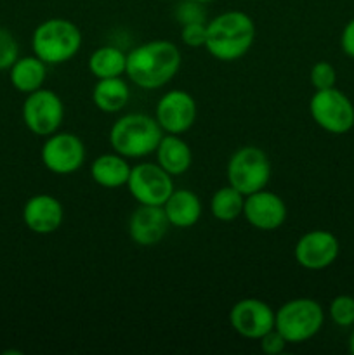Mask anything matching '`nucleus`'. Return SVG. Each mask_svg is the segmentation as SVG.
<instances>
[{"label": "nucleus", "instance_id": "1", "mask_svg": "<svg viewBox=\"0 0 354 355\" xmlns=\"http://www.w3.org/2000/svg\"><path fill=\"white\" fill-rule=\"evenodd\" d=\"M180 51L169 40H151L127 54L125 73L141 89L153 90L167 85L180 68Z\"/></svg>", "mask_w": 354, "mask_h": 355}, {"label": "nucleus", "instance_id": "2", "mask_svg": "<svg viewBox=\"0 0 354 355\" xmlns=\"http://www.w3.org/2000/svg\"><path fill=\"white\" fill-rule=\"evenodd\" d=\"M255 38V24L242 10H228L207 23L205 47L219 61H235L250 51Z\"/></svg>", "mask_w": 354, "mask_h": 355}, {"label": "nucleus", "instance_id": "3", "mask_svg": "<svg viewBox=\"0 0 354 355\" xmlns=\"http://www.w3.org/2000/svg\"><path fill=\"white\" fill-rule=\"evenodd\" d=\"M163 130L156 118L144 113H130L118 118L110 130V144L125 158H144L156 151Z\"/></svg>", "mask_w": 354, "mask_h": 355}, {"label": "nucleus", "instance_id": "4", "mask_svg": "<svg viewBox=\"0 0 354 355\" xmlns=\"http://www.w3.org/2000/svg\"><path fill=\"white\" fill-rule=\"evenodd\" d=\"M82 45L78 26L65 17H52L38 24L31 37V49L45 64H62L75 58Z\"/></svg>", "mask_w": 354, "mask_h": 355}, {"label": "nucleus", "instance_id": "5", "mask_svg": "<svg viewBox=\"0 0 354 355\" xmlns=\"http://www.w3.org/2000/svg\"><path fill=\"white\" fill-rule=\"evenodd\" d=\"M325 322L321 305L312 298H294L274 312V328L287 343H304L319 333Z\"/></svg>", "mask_w": 354, "mask_h": 355}, {"label": "nucleus", "instance_id": "6", "mask_svg": "<svg viewBox=\"0 0 354 355\" xmlns=\"http://www.w3.org/2000/svg\"><path fill=\"white\" fill-rule=\"evenodd\" d=\"M271 179V162L255 146H245L233 153L228 162V180L245 196L264 189Z\"/></svg>", "mask_w": 354, "mask_h": 355}, {"label": "nucleus", "instance_id": "7", "mask_svg": "<svg viewBox=\"0 0 354 355\" xmlns=\"http://www.w3.org/2000/svg\"><path fill=\"white\" fill-rule=\"evenodd\" d=\"M309 113L316 125L330 134H347L354 127V106L339 89L316 90L309 101Z\"/></svg>", "mask_w": 354, "mask_h": 355}, {"label": "nucleus", "instance_id": "8", "mask_svg": "<svg viewBox=\"0 0 354 355\" xmlns=\"http://www.w3.org/2000/svg\"><path fill=\"white\" fill-rule=\"evenodd\" d=\"M65 118L62 101L54 90L38 89L26 94L23 103V121L31 134L38 137H49L61 127Z\"/></svg>", "mask_w": 354, "mask_h": 355}, {"label": "nucleus", "instance_id": "9", "mask_svg": "<svg viewBox=\"0 0 354 355\" xmlns=\"http://www.w3.org/2000/svg\"><path fill=\"white\" fill-rule=\"evenodd\" d=\"M127 187L139 205L163 207L174 191V180L158 163H139L130 168Z\"/></svg>", "mask_w": 354, "mask_h": 355}, {"label": "nucleus", "instance_id": "10", "mask_svg": "<svg viewBox=\"0 0 354 355\" xmlns=\"http://www.w3.org/2000/svg\"><path fill=\"white\" fill-rule=\"evenodd\" d=\"M42 162L56 175H69L85 162V146L69 132H54L42 146Z\"/></svg>", "mask_w": 354, "mask_h": 355}, {"label": "nucleus", "instance_id": "11", "mask_svg": "<svg viewBox=\"0 0 354 355\" xmlns=\"http://www.w3.org/2000/svg\"><path fill=\"white\" fill-rule=\"evenodd\" d=\"M155 118L165 134H184L196 120V103L186 90H170L160 97Z\"/></svg>", "mask_w": 354, "mask_h": 355}, {"label": "nucleus", "instance_id": "12", "mask_svg": "<svg viewBox=\"0 0 354 355\" xmlns=\"http://www.w3.org/2000/svg\"><path fill=\"white\" fill-rule=\"evenodd\" d=\"M340 252L339 239L328 231L314 229L301 236L294 250V257L301 267L307 270H321L332 266Z\"/></svg>", "mask_w": 354, "mask_h": 355}, {"label": "nucleus", "instance_id": "13", "mask_svg": "<svg viewBox=\"0 0 354 355\" xmlns=\"http://www.w3.org/2000/svg\"><path fill=\"white\" fill-rule=\"evenodd\" d=\"M229 322L243 338L259 340L274 328V311L259 298H243L233 305Z\"/></svg>", "mask_w": 354, "mask_h": 355}, {"label": "nucleus", "instance_id": "14", "mask_svg": "<svg viewBox=\"0 0 354 355\" xmlns=\"http://www.w3.org/2000/svg\"><path fill=\"white\" fill-rule=\"evenodd\" d=\"M287 205L271 191H257L245 196L243 217L259 231H274L287 220Z\"/></svg>", "mask_w": 354, "mask_h": 355}, {"label": "nucleus", "instance_id": "15", "mask_svg": "<svg viewBox=\"0 0 354 355\" xmlns=\"http://www.w3.org/2000/svg\"><path fill=\"white\" fill-rule=\"evenodd\" d=\"M65 210L58 198L51 194H35L24 203L23 220L31 232L40 236L52 234L62 224Z\"/></svg>", "mask_w": 354, "mask_h": 355}, {"label": "nucleus", "instance_id": "16", "mask_svg": "<svg viewBox=\"0 0 354 355\" xmlns=\"http://www.w3.org/2000/svg\"><path fill=\"white\" fill-rule=\"evenodd\" d=\"M163 207H149L141 205L128 220V236L139 246H155L165 238L169 229Z\"/></svg>", "mask_w": 354, "mask_h": 355}, {"label": "nucleus", "instance_id": "17", "mask_svg": "<svg viewBox=\"0 0 354 355\" xmlns=\"http://www.w3.org/2000/svg\"><path fill=\"white\" fill-rule=\"evenodd\" d=\"M169 224L174 227L186 229L196 224L201 217V201L193 191L174 189L163 205Z\"/></svg>", "mask_w": 354, "mask_h": 355}, {"label": "nucleus", "instance_id": "18", "mask_svg": "<svg viewBox=\"0 0 354 355\" xmlns=\"http://www.w3.org/2000/svg\"><path fill=\"white\" fill-rule=\"evenodd\" d=\"M156 163L172 177L183 175L193 163V153L186 141L176 134L163 135L156 148Z\"/></svg>", "mask_w": 354, "mask_h": 355}, {"label": "nucleus", "instance_id": "19", "mask_svg": "<svg viewBox=\"0 0 354 355\" xmlns=\"http://www.w3.org/2000/svg\"><path fill=\"white\" fill-rule=\"evenodd\" d=\"M132 166L127 163V158L118 153L97 156L90 166V175L94 182L99 184L106 189H117V187L127 186L128 175Z\"/></svg>", "mask_w": 354, "mask_h": 355}, {"label": "nucleus", "instance_id": "20", "mask_svg": "<svg viewBox=\"0 0 354 355\" xmlns=\"http://www.w3.org/2000/svg\"><path fill=\"white\" fill-rule=\"evenodd\" d=\"M47 76V64L37 55L17 58L16 62L9 68V78L17 92L31 94L42 89Z\"/></svg>", "mask_w": 354, "mask_h": 355}, {"label": "nucleus", "instance_id": "21", "mask_svg": "<svg viewBox=\"0 0 354 355\" xmlns=\"http://www.w3.org/2000/svg\"><path fill=\"white\" fill-rule=\"evenodd\" d=\"M130 97V90L125 80L120 76L115 78H101L94 85L92 101L97 106V110L104 113H118L124 110Z\"/></svg>", "mask_w": 354, "mask_h": 355}, {"label": "nucleus", "instance_id": "22", "mask_svg": "<svg viewBox=\"0 0 354 355\" xmlns=\"http://www.w3.org/2000/svg\"><path fill=\"white\" fill-rule=\"evenodd\" d=\"M127 68V55L113 45L96 49L89 58V69L97 80L121 76Z\"/></svg>", "mask_w": 354, "mask_h": 355}, {"label": "nucleus", "instance_id": "23", "mask_svg": "<svg viewBox=\"0 0 354 355\" xmlns=\"http://www.w3.org/2000/svg\"><path fill=\"white\" fill-rule=\"evenodd\" d=\"M243 207H245V194L239 193L231 184L215 191L210 200L212 215L221 222H233L242 217Z\"/></svg>", "mask_w": 354, "mask_h": 355}, {"label": "nucleus", "instance_id": "24", "mask_svg": "<svg viewBox=\"0 0 354 355\" xmlns=\"http://www.w3.org/2000/svg\"><path fill=\"white\" fill-rule=\"evenodd\" d=\"M330 318L340 328L354 324V298L349 295H339L330 304Z\"/></svg>", "mask_w": 354, "mask_h": 355}, {"label": "nucleus", "instance_id": "25", "mask_svg": "<svg viewBox=\"0 0 354 355\" xmlns=\"http://www.w3.org/2000/svg\"><path fill=\"white\" fill-rule=\"evenodd\" d=\"M203 6L205 3L196 2V0H184L176 7L174 16L180 26L193 23H207V10Z\"/></svg>", "mask_w": 354, "mask_h": 355}, {"label": "nucleus", "instance_id": "26", "mask_svg": "<svg viewBox=\"0 0 354 355\" xmlns=\"http://www.w3.org/2000/svg\"><path fill=\"white\" fill-rule=\"evenodd\" d=\"M19 58V45L7 28L0 26V71L9 69Z\"/></svg>", "mask_w": 354, "mask_h": 355}, {"label": "nucleus", "instance_id": "27", "mask_svg": "<svg viewBox=\"0 0 354 355\" xmlns=\"http://www.w3.org/2000/svg\"><path fill=\"white\" fill-rule=\"evenodd\" d=\"M309 78H311L312 87H314L316 90L332 89V87H335L337 82V71L330 62L319 61L311 68Z\"/></svg>", "mask_w": 354, "mask_h": 355}, {"label": "nucleus", "instance_id": "28", "mask_svg": "<svg viewBox=\"0 0 354 355\" xmlns=\"http://www.w3.org/2000/svg\"><path fill=\"white\" fill-rule=\"evenodd\" d=\"M180 38L187 47H201L207 42V24L205 23H193L180 26Z\"/></svg>", "mask_w": 354, "mask_h": 355}, {"label": "nucleus", "instance_id": "29", "mask_svg": "<svg viewBox=\"0 0 354 355\" xmlns=\"http://www.w3.org/2000/svg\"><path fill=\"white\" fill-rule=\"evenodd\" d=\"M260 349L264 354L267 355H278L285 350L287 347V340L283 338L280 331L276 328H273L271 331H267L266 335L260 336Z\"/></svg>", "mask_w": 354, "mask_h": 355}, {"label": "nucleus", "instance_id": "30", "mask_svg": "<svg viewBox=\"0 0 354 355\" xmlns=\"http://www.w3.org/2000/svg\"><path fill=\"white\" fill-rule=\"evenodd\" d=\"M340 47L344 54L354 59V17L344 26L342 35H340Z\"/></svg>", "mask_w": 354, "mask_h": 355}, {"label": "nucleus", "instance_id": "31", "mask_svg": "<svg viewBox=\"0 0 354 355\" xmlns=\"http://www.w3.org/2000/svg\"><path fill=\"white\" fill-rule=\"evenodd\" d=\"M349 352L354 354V331L349 336Z\"/></svg>", "mask_w": 354, "mask_h": 355}, {"label": "nucleus", "instance_id": "32", "mask_svg": "<svg viewBox=\"0 0 354 355\" xmlns=\"http://www.w3.org/2000/svg\"><path fill=\"white\" fill-rule=\"evenodd\" d=\"M196 2H201V3H210V2H215V0H196Z\"/></svg>", "mask_w": 354, "mask_h": 355}]
</instances>
